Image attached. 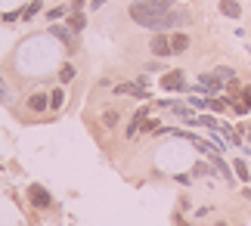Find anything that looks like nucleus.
Instances as JSON below:
<instances>
[{"mask_svg": "<svg viewBox=\"0 0 251 226\" xmlns=\"http://www.w3.org/2000/svg\"><path fill=\"white\" fill-rule=\"evenodd\" d=\"M174 0H137V3H130V19L143 28H152V31H158L161 28V19L171 13Z\"/></svg>", "mask_w": 251, "mask_h": 226, "instance_id": "f257e3e1", "label": "nucleus"}, {"mask_svg": "<svg viewBox=\"0 0 251 226\" xmlns=\"http://www.w3.org/2000/svg\"><path fill=\"white\" fill-rule=\"evenodd\" d=\"M28 199H31V208H37V211H47L53 204V195L47 192L41 183H31V186H28Z\"/></svg>", "mask_w": 251, "mask_h": 226, "instance_id": "f03ea898", "label": "nucleus"}, {"mask_svg": "<svg viewBox=\"0 0 251 226\" xmlns=\"http://www.w3.org/2000/svg\"><path fill=\"white\" fill-rule=\"evenodd\" d=\"M115 93H118V96H137V100H149V90H146L140 81H133V84H115Z\"/></svg>", "mask_w": 251, "mask_h": 226, "instance_id": "7ed1b4c3", "label": "nucleus"}, {"mask_svg": "<svg viewBox=\"0 0 251 226\" xmlns=\"http://www.w3.org/2000/svg\"><path fill=\"white\" fill-rule=\"evenodd\" d=\"M149 50L155 53V56H174V50H171V37L168 34H155L149 41Z\"/></svg>", "mask_w": 251, "mask_h": 226, "instance_id": "20e7f679", "label": "nucleus"}, {"mask_svg": "<svg viewBox=\"0 0 251 226\" xmlns=\"http://www.w3.org/2000/svg\"><path fill=\"white\" fill-rule=\"evenodd\" d=\"M146 118H149V109H146V105H143V109H140L137 115L130 118V127H127V130H124V133H127L130 140H133V136H137V133H143V124H146Z\"/></svg>", "mask_w": 251, "mask_h": 226, "instance_id": "39448f33", "label": "nucleus"}, {"mask_svg": "<svg viewBox=\"0 0 251 226\" xmlns=\"http://www.w3.org/2000/svg\"><path fill=\"white\" fill-rule=\"evenodd\" d=\"M165 90H183L186 87V81H183V72H165V77L158 81Z\"/></svg>", "mask_w": 251, "mask_h": 226, "instance_id": "423d86ee", "label": "nucleus"}, {"mask_svg": "<svg viewBox=\"0 0 251 226\" xmlns=\"http://www.w3.org/2000/svg\"><path fill=\"white\" fill-rule=\"evenodd\" d=\"M25 105H28L31 112H47V109H50V96H47V93H31Z\"/></svg>", "mask_w": 251, "mask_h": 226, "instance_id": "0eeeda50", "label": "nucleus"}, {"mask_svg": "<svg viewBox=\"0 0 251 226\" xmlns=\"http://www.w3.org/2000/svg\"><path fill=\"white\" fill-rule=\"evenodd\" d=\"M220 13L226 19H239L242 16V6H239V0H220Z\"/></svg>", "mask_w": 251, "mask_h": 226, "instance_id": "6e6552de", "label": "nucleus"}, {"mask_svg": "<svg viewBox=\"0 0 251 226\" xmlns=\"http://www.w3.org/2000/svg\"><path fill=\"white\" fill-rule=\"evenodd\" d=\"M50 34L53 37H59V41H65V44H69V47H75V31H72V28H65V25H50Z\"/></svg>", "mask_w": 251, "mask_h": 226, "instance_id": "1a4fd4ad", "label": "nucleus"}, {"mask_svg": "<svg viewBox=\"0 0 251 226\" xmlns=\"http://www.w3.org/2000/svg\"><path fill=\"white\" fill-rule=\"evenodd\" d=\"M211 164H214V171L224 176V180H233V171H229V164L220 158V152H217V155H211Z\"/></svg>", "mask_w": 251, "mask_h": 226, "instance_id": "9d476101", "label": "nucleus"}, {"mask_svg": "<svg viewBox=\"0 0 251 226\" xmlns=\"http://www.w3.org/2000/svg\"><path fill=\"white\" fill-rule=\"evenodd\" d=\"M171 50H174V53H183V50H189V34L177 31V34L171 37Z\"/></svg>", "mask_w": 251, "mask_h": 226, "instance_id": "9b49d317", "label": "nucleus"}, {"mask_svg": "<svg viewBox=\"0 0 251 226\" xmlns=\"http://www.w3.org/2000/svg\"><path fill=\"white\" fill-rule=\"evenodd\" d=\"M84 25H87L84 13H72V16H69V28H72L75 34H78V31H84Z\"/></svg>", "mask_w": 251, "mask_h": 226, "instance_id": "f8f14e48", "label": "nucleus"}, {"mask_svg": "<svg viewBox=\"0 0 251 226\" xmlns=\"http://www.w3.org/2000/svg\"><path fill=\"white\" fill-rule=\"evenodd\" d=\"M62 105H65V90H53V93H50V109L59 112Z\"/></svg>", "mask_w": 251, "mask_h": 226, "instance_id": "ddd939ff", "label": "nucleus"}, {"mask_svg": "<svg viewBox=\"0 0 251 226\" xmlns=\"http://www.w3.org/2000/svg\"><path fill=\"white\" fill-rule=\"evenodd\" d=\"M41 3H44V0H31V3H28V6L22 9V19H34V16H37V13L44 9Z\"/></svg>", "mask_w": 251, "mask_h": 226, "instance_id": "4468645a", "label": "nucleus"}, {"mask_svg": "<svg viewBox=\"0 0 251 226\" xmlns=\"http://www.w3.org/2000/svg\"><path fill=\"white\" fill-rule=\"evenodd\" d=\"M214 77H217V81H233L236 72H233V68H226V65H220V68H214Z\"/></svg>", "mask_w": 251, "mask_h": 226, "instance_id": "2eb2a0df", "label": "nucleus"}, {"mask_svg": "<svg viewBox=\"0 0 251 226\" xmlns=\"http://www.w3.org/2000/svg\"><path fill=\"white\" fill-rule=\"evenodd\" d=\"M72 77H75V65H69V62H65V65L59 68V81H62V84H69Z\"/></svg>", "mask_w": 251, "mask_h": 226, "instance_id": "dca6fc26", "label": "nucleus"}, {"mask_svg": "<svg viewBox=\"0 0 251 226\" xmlns=\"http://www.w3.org/2000/svg\"><path fill=\"white\" fill-rule=\"evenodd\" d=\"M236 176H239V180H242V183H248L251 180V174H248V168H245V161H236Z\"/></svg>", "mask_w": 251, "mask_h": 226, "instance_id": "f3484780", "label": "nucleus"}, {"mask_svg": "<svg viewBox=\"0 0 251 226\" xmlns=\"http://www.w3.org/2000/svg\"><path fill=\"white\" fill-rule=\"evenodd\" d=\"M229 102H233V112H236V115H245V112L251 109V105H248L245 100H229Z\"/></svg>", "mask_w": 251, "mask_h": 226, "instance_id": "a211bd4d", "label": "nucleus"}, {"mask_svg": "<svg viewBox=\"0 0 251 226\" xmlns=\"http://www.w3.org/2000/svg\"><path fill=\"white\" fill-rule=\"evenodd\" d=\"M226 102H229V100H208V109H211V112H224Z\"/></svg>", "mask_w": 251, "mask_h": 226, "instance_id": "6ab92c4d", "label": "nucleus"}, {"mask_svg": "<svg viewBox=\"0 0 251 226\" xmlns=\"http://www.w3.org/2000/svg\"><path fill=\"white\" fill-rule=\"evenodd\" d=\"M13 100V93H9V87H6V81L0 77V102H9Z\"/></svg>", "mask_w": 251, "mask_h": 226, "instance_id": "aec40b11", "label": "nucleus"}, {"mask_svg": "<svg viewBox=\"0 0 251 226\" xmlns=\"http://www.w3.org/2000/svg\"><path fill=\"white\" fill-rule=\"evenodd\" d=\"M102 124L105 127H115V124H118V112H105L102 115Z\"/></svg>", "mask_w": 251, "mask_h": 226, "instance_id": "412c9836", "label": "nucleus"}, {"mask_svg": "<svg viewBox=\"0 0 251 226\" xmlns=\"http://www.w3.org/2000/svg\"><path fill=\"white\" fill-rule=\"evenodd\" d=\"M189 105H192V109H208V100H201V96H189Z\"/></svg>", "mask_w": 251, "mask_h": 226, "instance_id": "4be33fe9", "label": "nucleus"}, {"mask_svg": "<svg viewBox=\"0 0 251 226\" xmlns=\"http://www.w3.org/2000/svg\"><path fill=\"white\" fill-rule=\"evenodd\" d=\"M62 16H65V6H56V9L47 13V19H53V22H56V19H62Z\"/></svg>", "mask_w": 251, "mask_h": 226, "instance_id": "5701e85b", "label": "nucleus"}, {"mask_svg": "<svg viewBox=\"0 0 251 226\" xmlns=\"http://www.w3.org/2000/svg\"><path fill=\"white\" fill-rule=\"evenodd\" d=\"M192 174H211V168H208V164H196V168H192Z\"/></svg>", "mask_w": 251, "mask_h": 226, "instance_id": "b1692460", "label": "nucleus"}, {"mask_svg": "<svg viewBox=\"0 0 251 226\" xmlns=\"http://www.w3.org/2000/svg\"><path fill=\"white\" fill-rule=\"evenodd\" d=\"M19 16H22V13H3V22H16Z\"/></svg>", "mask_w": 251, "mask_h": 226, "instance_id": "393cba45", "label": "nucleus"}, {"mask_svg": "<svg viewBox=\"0 0 251 226\" xmlns=\"http://www.w3.org/2000/svg\"><path fill=\"white\" fill-rule=\"evenodd\" d=\"M242 100H245V102L251 105V87H245V90H242Z\"/></svg>", "mask_w": 251, "mask_h": 226, "instance_id": "a878e982", "label": "nucleus"}, {"mask_svg": "<svg viewBox=\"0 0 251 226\" xmlns=\"http://www.w3.org/2000/svg\"><path fill=\"white\" fill-rule=\"evenodd\" d=\"M102 3H109V0H90V9H100Z\"/></svg>", "mask_w": 251, "mask_h": 226, "instance_id": "bb28decb", "label": "nucleus"}, {"mask_svg": "<svg viewBox=\"0 0 251 226\" xmlns=\"http://www.w3.org/2000/svg\"><path fill=\"white\" fill-rule=\"evenodd\" d=\"M245 133H248V140H251V127H245Z\"/></svg>", "mask_w": 251, "mask_h": 226, "instance_id": "cd10ccee", "label": "nucleus"}]
</instances>
